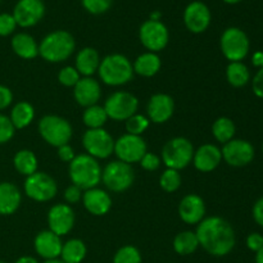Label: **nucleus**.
I'll return each mask as SVG.
<instances>
[{"instance_id":"1","label":"nucleus","mask_w":263,"mask_h":263,"mask_svg":"<svg viewBox=\"0 0 263 263\" xmlns=\"http://www.w3.org/2000/svg\"><path fill=\"white\" fill-rule=\"evenodd\" d=\"M195 234L199 240V247L215 257L228 256L236 243L233 226L218 216L203 218L198 223Z\"/></svg>"},{"instance_id":"2","label":"nucleus","mask_w":263,"mask_h":263,"mask_svg":"<svg viewBox=\"0 0 263 263\" xmlns=\"http://www.w3.org/2000/svg\"><path fill=\"white\" fill-rule=\"evenodd\" d=\"M76 43L68 31L57 30L48 33L39 45V54L49 63H61L73 54Z\"/></svg>"},{"instance_id":"3","label":"nucleus","mask_w":263,"mask_h":263,"mask_svg":"<svg viewBox=\"0 0 263 263\" xmlns=\"http://www.w3.org/2000/svg\"><path fill=\"white\" fill-rule=\"evenodd\" d=\"M69 179L72 184L81 190L97 187L102 180V167L98 159L89 154H80L69 163Z\"/></svg>"},{"instance_id":"4","label":"nucleus","mask_w":263,"mask_h":263,"mask_svg":"<svg viewBox=\"0 0 263 263\" xmlns=\"http://www.w3.org/2000/svg\"><path fill=\"white\" fill-rule=\"evenodd\" d=\"M99 77L108 86H122L130 82L134 68L127 57L122 54H110L100 61Z\"/></svg>"},{"instance_id":"5","label":"nucleus","mask_w":263,"mask_h":263,"mask_svg":"<svg viewBox=\"0 0 263 263\" xmlns=\"http://www.w3.org/2000/svg\"><path fill=\"white\" fill-rule=\"evenodd\" d=\"M194 146L186 138H174L164 144L162 149V162L167 168L184 170L193 162L194 157Z\"/></svg>"},{"instance_id":"6","label":"nucleus","mask_w":263,"mask_h":263,"mask_svg":"<svg viewBox=\"0 0 263 263\" xmlns=\"http://www.w3.org/2000/svg\"><path fill=\"white\" fill-rule=\"evenodd\" d=\"M39 133L44 141L59 148L69 143L72 138V126L66 118L55 115L44 116L39 122Z\"/></svg>"},{"instance_id":"7","label":"nucleus","mask_w":263,"mask_h":263,"mask_svg":"<svg viewBox=\"0 0 263 263\" xmlns=\"http://www.w3.org/2000/svg\"><path fill=\"white\" fill-rule=\"evenodd\" d=\"M221 51L230 62H241L249 53L251 43L243 30L238 27H229L221 35Z\"/></svg>"},{"instance_id":"8","label":"nucleus","mask_w":263,"mask_h":263,"mask_svg":"<svg viewBox=\"0 0 263 263\" xmlns=\"http://www.w3.org/2000/svg\"><path fill=\"white\" fill-rule=\"evenodd\" d=\"M135 180L131 164L121 161H113L102 170V181L108 190L113 193L126 192Z\"/></svg>"},{"instance_id":"9","label":"nucleus","mask_w":263,"mask_h":263,"mask_svg":"<svg viewBox=\"0 0 263 263\" xmlns=\"http://www.w3.org/2000/svg\"><path fill=\"white\" fill-rule=\"evenodd\" d=\"M25 193L35 202H49L58 193V185L50 175L36 171L35 174L26 177Z\"/></svg>"},{"instance_id":"10","label":"nucleus","mask_w":263,"mask_h":263,"mask_svg":"<svg viewBox=\"0 0 263 263\" xmlns=\"http://www.w3.org/2000/svg\"><path fill=\"white\" fill-rule=\"evenodd\" d=\"M108 118L115 121H126L136 115L139 100L135 95L127 91H116L107 99L103 105Z\"/></svg>"},{"instance_id":"11","label":"nucleus","mask_w":263,"mask_h":263,"mask_svg":"<svg viewBox=\"0 0 263 263\" xmlns=\"http://www.w3.org/2000/svg\"><path fill=\"white\" fill-rule=\"evenodd\" d=\"M82 145L86 154L95 159H105L115 151V140L104 128H87L82 136Z\"/></svg>"},{"instance_id":"12","label":"nucleus","mask_w":263,"mask_h":263,"mask_svg":"<svg viewBox=\"0 0 263 263\" xmlns=\"http://www.w3.org/2000/svg\"><path fill=\"white\" fill-rule=\"evenodd\" d=\"M139 39L145 49L152 53H158L163 50L170 40L168 28L162 21L148 20L140 26Z\"/></svg>"},{"instance_id":"13","label":"nucleus","mask_w":263,"mask_h":263,"mask_svg":"<svg viewBox=\"0 0 263 263\" xmlns=\"http://www.w3.org/2000/svg\"><path fill=\"white\" fill-rule=\"evenodd\" d=\"M146 152V144L141 136L125 134L115 141L113 153L117 156L118 161L127 164L139 163Z\"/></svg>"},{"instance_id":"14","label":"nucleus","mask_w":263,"mask_h":263,"mask_svg":"<svg viewBox=\"0 0 263 263\" xmlns=\"http://www.w3.org/2000/svg\"><path fill=\"white\" fill-rule=\"evenodd\" d=\"M222 159L231 167H246L254 159V146L248 140L233 139L229 143L223 144Z\"/></svg>"},{"instance_id":"15","label":"nucleus","mask_w":263,"mask_h":263,"mask_svg":"<svg viewBox=\"0 0 263 263\" xmlns=\"http://www.w3.org/2000/svg\"><path fill=\"white\" fill-rule=\"evenodd\" d=\"M45 14V5L41 0H20L13 9L17 26L23 28L32 27L43 20Z\"/></svg>"},{"instance_id":"16","label":"nucleus","mask_w":263,"mask_h":263,"mask_svg":"<svg viewBox=\"0 0 263 263\" xmlns=\"http://www.w3.org/2000/svg\"><path fill=\"white\" fill-rule=\"evenodd\" d=\"M74 212L69 204L53 205L48 212L49 230L58 236L67 235L74 226Z\"/></svg>"},{"instance_id":"17","label":"nucleus","mask_w":263,"mask_h":263,"mask_svg":"<svg viewBox=\"0 0 263 263\" xmlns=\"http://www.w3.org/2000/svg\"><path fill=\"white\" fill-rule=\"evenodd\" d=\"M211 10L203 2H192L184 10V23L193 33H202L210 27Z\"/></svg>"},{"instance_id":"18","label":"nucleus","mask_w":263,"mask_h":263,"mask_svg":"<svg viewBox=\"0 0 263 263\" xmlns=\"http://www.w3.org/2000/svg\"><path fill=\"white\" fill-rule=\"evenodd\" d=\"M146 112H148L149 121H152L156 125L166 123L174 116V99L168 94H163V92L152 95L148 105H146Z\"/></svg>"},{"instance_id":"19","label":"nucleus","mask_w":263,"mask_h":263,"mask_svg":"<svg viewBox=\"0 0 263 263\" xmlns=\"http://www.w3.org/2000/svg\"><path fill=\"white\" fill-rule=\"evenodd\" d=\"M179 216L187 225H198L205 216V203L198 194H187L179 204Z\"/></svg>"},{"instance_id":"20","label":"nucleus","mask_w":263,"mask_h":263,"mask_svg":"<svg viewBox=\"0 0 263 263\" xmlns=\"http://www.w3.org/2000/svg\"><path fill=\"white\" fill-rule=\"evenodd\" d=\"M73 97L77 104L81 107H91L98 104L102 97L100 84L92 77H82L73 87Z\"/></svg>"},{"instance_id":"21","label":"nucleus","mask_w":263,"mask_h":263,"mask_svg":"<svg viewBox=\"0 0 263 263\" xmlns=\"http://www.w3.org/2000/svg\"><path fill=\"white\" fill-rule=\"evenodd\" d=\"M82 203L87 212L92 216H104L112 207V198L105 190L99 187L85 190L82 194Z\"/></svg>"},{"instance_id":"22","label":"nucleus","mask_w":263,"mask_h":263,"mask_svg":"<svg viewBox=\"0 0 263 263\" xmlns=\"http://www.w3.org/2000/svg\"><path fill=\"white\" fill-rule=\"evenodd\" d=\"M222 161V153L218 146L213 144H204L194 152L193 163L200 172H212L220 166Z\"/></svg>"},{"instance_id":"23","label":"nucleus","mask_w":263,"mask_h":263,"mask_svg":"<svg viewBox=\"0 0 263 263\" xmlns=\"http://www.w3.org/2000/svg\"><path fill=\"white\" fill-rule=\"evenodd\" d=\"M33 247L39 256L49 261V259H57L61 256L63 243L61 236L55 235L50 230H44L36 235Z\"/></svg>"},{"instance_id":"24","label":"nucleus","mask_w":263,"mask_h":263,"mask_svg":"<svg viewBox=\"0 0 263 263\" xmlns=\"http://www.w3.org/2000/svg\"><path fill=\"white\" fill-rule=\"evenodd\" d=\"M22 195L14 184L0 182V216H10L20 208Z\"/></svg>"},{"instance_id":"25","label":"nucleus","mask_w":263,"mask_h":263,"mask_svg":"<svg viewBox=\"0 0 263 263\" xmlns=\"http://www.w3.org/2000/svg\"><path fill=\"white\" fill-rule=\"evenodd\" d=\"M100 57L94 48L81 49L76 57V66L74 68L84 77H91L99 69Z\"/></svg>"},{"instance_id":"26","label":"nucleus","mask_w":263,"mask_h":263,"mask_svg":"<svg viewBox=\"0 0 263 263\" xmlns=\"http://www.w3.org/2000/svg\"><path fill=\"white\" fill-rule=\"evenodd\" d=\"M162 61L157 53L146 51L135 59L133 68L135 73L143 77H153L161 71Z\"/></svg>"},{"instance_id":"27","label":"nucleus","mask_w":263,"mask_h":263,"mask_svg":"<svg viewBox=\"0 0 263 263\" xmlns=\"http://www.w3.org/2000/svg\"><path fill=\"white\" fill-rule=\"evenodd\" d=\"M12 49L20 58L33 59L39 55V45L35 39L26 32H20L13 36Z\"/></svg>"},{"instance_id":"28","label":"nucleus","mask_w":263,"mask_h":263,"mask_svg":"<svg viewBox=\"0 0 263 263\" xmlns=\"http://www.w3.org/2000/svg\"><path fill=\"white\" fill-rule=\"evenodd\" d=\"M33 118H35V109H33L32 104H30L28 102H25V100L18 102L17 104L13 107L9 116L10 122L14 126L15 130L26 128L28 125H31Z\"/></svg>"},{"instance_id":"29","label":"nucleus","mask_w":263,"mask_h":263,"mask_svg":"<svg viewBox=\"0 0 263 263\" xmlns=\"http://www.w3.org/2000/svg\"><path fill=\"white\" fill-rule=\"evenodd\" d=\"M13 166L18 174L27 177L37 171L39 162L32 151L22 149V151H18L15 153L14 158H13Z\"/></svg>"},{"instance_id":"30","label":"nucleus","mask_w":263,"mask_h":263,"mask_svg":"<svg viewBox=\"0 0 263 263\" xmlns=\"http://www.w3.org/2000/svg\"><path fill=\"white\" fill-rule=\"evenodd\" d=\"M86 246L80 239H71L62 247L61 257L64 263H81L86 257Z\"/></svg>"},{"instance_id":"31","label":"nucleus","mask_w":263,"mask_h":263,"mask_svg":"<svg viewBox=\"0 0 263 263\" xmlns=\"http://www.w3.org/2000/svg\"><path fill=\"white\" fill-rule=\"evenodd\" d=\"M226 79L234 87H243L251 81V72L243 62H230L226 68Z\"/></svg>"},{"instance_id":"32","label":"nucleus","mask_w":263,"mask_h":263,"mask_svg":"<svg viewBox=\"0 0 263 263\" xmlns=\"http://www.w3.org/2000/svg\"><path fill=\"white\" fill-rule=\"evenodd\" d=\"M199 248V240L197 234L193 231H182L174 239V249L180 256H189Z\"/></svg>"},{"instance_id":"33","label":"nucleus","mask_w":263,"mask_h":263,"mask_svg":"<svg viewBox=\"0 0 263 263\" xmlns=\"http://www.w3.org/2000/svg\"><path fill=\"white\" fill-rule=\"evenodd\" d=\"M236 127L235 123L229 117H220L213 122L212 126V135L218 143L226 144L233 140L235 136Z\"/></svg>"},{"instance_id":"34","label":"nucleus","mask_w":263,"mask_h":263,"mask_svg":"<svg viewBox=\"0 0 263 263\" xmlns=\"http://www.w3.org/2000/svg\"><path fill=\"white\" fill-rule=\"evenodd\" d=\"M107 120L108 116L105 113L104 107H100L98 104L85 108L84 115H82V121H84L85 126L90 130H92V128H103Z\"/></svg>"},{"instance_id":"35","label":"nucleus","mask_w":263,"mask_h":263,"mask_svg":"<svg viewBox=\"0 0 263 263\" xmlns=\"http://www.w3.org/2000/svg\"><path fill=\"white\" fill-rule=\"evenodd\" d=\"M181 175L179 171L172 168L164 170L163 174L159 177V186L166 193H174L181 186Z\"/></svg>"},{"instance_id":"36","label":"nucleus","mask_w":263,"mask_h":263,"mask_svg":"<svg viewBox=\"0 0 263 263\" xmlns=\"http://www.w3.org/2000/svg\"><path fill=\"white\" fill-rule=\"evenodd\" d=\"M126 122V131L130 135H136L141 136L146 130H148L149 125H151V121L148 117L143 115H134L131 116L128 120L125 121Z\"/></svg>"},{"instance_id":"37","label":"nucleus","mask_w":263,"mask_h":263,"mask_svg":"<svg viewBox=\"0 0 263 263\" xmlns=\"http://www.w3.org/2000/svg\"><path fill=\"white\" fill-rule=\"evenodd\" d=\"M113 263H141V254L134 246H125L117 251Z\"/></svg>"},{"instance_id":"38","label":"nucleus","mask_w":263,"mask_h":263,"mask_svg":"<svg viewBox=\"0 0 263 263\" xmlns=\"http://www.w3.org/2000/svg\"><path fill=\"white\" fill-rule=\"evenodd\" d=\"M80 73L74 67L67 66L59 71L58 81L66 87H74V85L80 81Z\"/></svg>"},{"instance_id":"39","label":"nucleus","mask_w":263,"mask_h":263,"mask_svg":"<svg viewBox=\"0 0 263 263\" xmlns=\"http://www.w3.org/2000/svg\"><path fill=\"white\" fill-rule=\"evenodd\" d=\"M113 0H81L85 9L91 14H103L107 12L112 5Z\"/></svg>"},{"instance_id":"40","label":"nucleus","mask_w":263,"mask_h":263,"mask_svg":"<svg viewBox=\"0 0 263 263\" xmlns=\"http://www.w3.org/2000/svg\"><path fill=\"white\" fill-rule=\"evenodd\" d=\"M14 126L10 122L9 117L4 115H0V145L12 140L14 136Z\"/></svg>"},{"instance_id":"41","label":"nucleus","mask_w":263,"mask_h":263,"mask_svg":"<svg viewBox=\"0 0 263 263\" xmlns=\"http://www.w3.org/2000/svg\"><path fill=\"white\" fill-rule=\"evenodd\" d=\"M17 23H15L13 14L9 13H2L0 14V36H9L14 32Z\"/></svg>"},{"instance_id":"42","label":"nucleus","mask_w":263,"mask_h":263,"mask_svg":"<svg viewBox=\"0 0 263 263\" xmlns=\"http://www.w3.org/2000/svg\"><path fill=\"white\" fill-rule=\"evenodd\" d=\"M139 163L141 164V167H143L145 171H156V170H158L159 166H161V158H159L157 154L146 152Z\"/></svg>"},{"instance_id":"43","label":"nucleus","mask_w":263,"mask_h":263,"mask_svg":"<svg viewBox=\"0 0 263 263\" xmlns=\"http://www.w3.org/2000/svg\"><path fill=\"white\" fill-rule=\"evenodd\" d=\"M64 199L68 204H76L82 199V190L76 185H71L64 192Z\"/></svg>"},{"instance_id":"44","label":"nucleus","mask_w":263,"mask_h":263,"mask_svg":"<svg viewBox=\"0 0 263 263\" xmlns=\"http://www.w3.org/2000/svg\"><path fill=\"white\" fill-rule=\"evenodd\" d=\"M247 247L252 252L257 253L263 248V236L259 233L249 234L248 238H247Z\"/></svg>"},{"instance_id":"45","label":"nucleus","mask_w":263,"mask_h":263,"mask_svg":"<svg viewBox=\"0 0 263 263\" xmlns=\"http://www.w3.org/2000/svg\"><path fill=\"white\" fill-rule=\"evenodd\" d=\"M13 102V92L9 87L0 85V110H4Z\"/></svg>"},{"instance_id":"46","label":"nucleus","mask_w":263,"mask_h":263,"mask_svg":"<svg viewBox=\"0 0 263 263\" xmlns=\"http://www.w3.org/2000/svg\"><path fill=\"white\" fill-rule=\"evenodd\" d=\"M252 90L256 97L263 99V68L258 69L257 73L254 74L253 80H252Z\"/></svg>"},{"instance_id":"47","label":"nucleus","mask_w":263,"mask_h":263,"mask_svg":"<svg viewBox=\"0 0 263 263\" xmlns=\"http://www.w3.org/2000/svg\"><path fill=\"white\" fill-rule=\"evenodd\" d=\"M58 157L61 161L67 162V163H71L76 156H74L73 148H72L69 144H66V145H62L58 148Z\"/></svg>"},{"instance_id":"48","label":"nucleus","mask_w":263,"mask_h":263,"mask_svg":"<svg viewBox=\"0 0 263 263\" xmlns=\"http://www.w3.org/2000/svg\"><path fill=\"white\" fill-rule=\"evenodd\" d=\"M252 215H253V220L256 221L257 225L263 228V197L259 198L253 205L252 210Z\"/></svg>"},{"instance_id":"49","label":"nucleus","mask_w":263,"mask_h":263,"mask_svg":"<svg viewBox=\"0 0 263 263\" xmlns=\"http://www.w3.org/2000/svg\"><path fill=\"white\" fill-rule=\"evenodd\" d=\"M252 64L258 69L263 68V51L258 50L253 53V55H252Z\"/></svg>"},{"instance_id":"50","label":"nucleus","mask_w":263,"mask_h":263,"mask_svg":"<svg viewBox=\"0 0 263 263\" xmlns=\"http://www.w3.org/2000/svg\"><path fill=\"white\" fill-rule=\"evenodd\" d=\"M14 263H39V262L36 261V259L33 258V257L23 256V257H21V258H18Z\"/></svg>"},{"instance_id":"51","label":"nucleus","mask_w":263,"mask_h":263,"mask_svg":"<svg viewBox=\"0 0 263 263\" xmlns=\"http://www.w3.org/2000/svg\"><path fill=\"white\" fill-rule=\"evenodd\" d=\"M162 18V13L159 12V10H154V12L151 13V15H149V20L152 21H161Z\"/></svg>"},{"instance_id":"52","label":"nucleus","mask_w":263,"mask_h":263,"mask_svg":"<svg viewBox=\"0 0 263 263\" xmlns=\"http://www.w3.org/2000/svg\"><path fill=\"white\" fill-rule=\"evenodd\" d=\"M256 263H263V248L256 253Z\"/></svg>"},{"instance_id":"53","label":"nucleus","mask_w":263,"mask_h":263,"mask_svg":"<svg viewBox=\"0 0 263 263\" xmlns=\"http://www.w3.org/2000/svg\"><path fill=\"white\" fill-rule=\"evenodd\" d=\"M223 2H225L226 4H238V3H240L241 0H223Z\"/></svg>"},{"instance_id":"54","label":"nucleus","mask_w":263,"mask_h":263,"mask_svg":"<svg viewBox=\"0 0 263 263\" xmlns=\"http://www.w3.org/2000/svg\"><path fill=\"white\" fill-rule=\"evenodd\" d=\"M45 263H64V262L59 261V259L57 258V259H49V261H45Z\"/></svg>"},{"instance_id":"55","label":"nucleus","mask_w":263,"mask_h":263,"mask_svg":"<svg viewBox=\"0 0 263 263\" xmlns=\"http://www.w3.org/2000/svg\"><path fill=\"white\" fill-rule=\"evenodd\" d=\"M262 152H263V144H262Z\"/></svg>"},{"instance_id":"56","label":"nucleus","mask_w":263,"mask_h":263,"mask_svg":"<svg viewBox=\"0 0 263 263\" xmlns=\"http://www.w3.org/2000/svg\"><path fill=\"white\" fill-rule=\"evenodd\" d=\"M0 263H5V262H2V261H0Z\"/></svg>"}]
</instances>
